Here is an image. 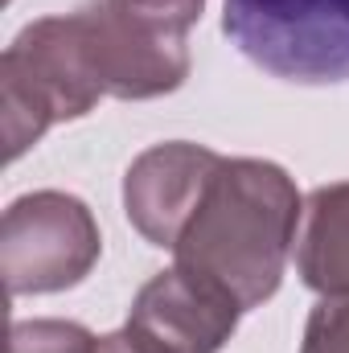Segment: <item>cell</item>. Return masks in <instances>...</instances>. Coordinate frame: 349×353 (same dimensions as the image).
I'll use <instances>...</instances> for the list:
<instances>
[{
  "instance_id": "cell-1",
  "label": "cell",
  "mask_w": 349,
  "mask_h": 353,
  "mask_svg": "<svg viewBox=\"0 0 349 353\" xmlns=\"http://www.w3.org/2000/svg\"><path fill=\"white\" fill-rule=\"evenodd\" d=\"M304 201L271 161L222 157L173 255L177 267L222 288L243 312L279 292Z\"/></svg>"
},
{
  "instance_id": "cell-2",
  "label": "cell",
  "mask_w": 349,
  "mask_h": 353,
  "mask_svg": "<svg viewBox=\"0 0 349 353\" xmlns=\"http://www.w3.org/2000/svg\"><path fill=\"white\" fill-rule=\"evenodd\" d=\"M99 99H107V90L90 58L83 17L66 12L25 25L0 58L4 161L12 165L29 152L54 123L83 119Z\"/></svg>"
},
{
  "instance_id": "cell-3",
  "label": "cell",
  "mask_w": 349,
  "mask_h": 353,
  "mask_svg": "<svg viewBox=\"0 0 349 353\" xmlns=\"http://www.w3.org/2000/svg\"><path fill=\"white\" fill-rule=\"evenodd\" d=\"M222 33L283 83H349V0H226Z\"/></svg>"
},
{
  "instance_id": "cell-4",
  "label": "cell",
  "mask_w": 349,
  "mask_h": 353,
  "mask_svg": "<svg viewBox=\"0 0 349 353\" xmlns=\"http://www.w3.org/2000/svg\"><path fill=\"white\" fill-rule=\"evenodd\" d=\"M99 222L74 193L37 189L17 197L0 222V275L8 296H50L83 283L99 263Z\"/></svg>"
},
{
  "instance_id": "cell-5",
  "label": "cell",
  "mask_w": 349,
  "mask_h": 353,
  "mask_svg": "<svg viewBox=\"0 0 349 353\" xmlns=\"http://www.w3.org/2000/svg\"><path fill=\"white\" fill-rule=\"evenodd\" d=\"M239 316L243 308L222 288L173 263L136 292L123 329L152 353H218Z\"/></svg>"
},
{
  "instance_id": "cell-6",
  "label": "cell",
  "mask_w": 349,
  "mask_h": 353,
  "mask_svg": "<svg viewBox=\"0 0 349 353\" xmlns=\"http://www.w3.org/2000/svg\"><path fill=\"white\" fill-rule=\"evenodd\" d=\"M218 165L222 157L214 148L189 140H169L140 152L123 176V210L140 239L173 251Z\"/></svg>"
},
{
  "instance_id": "cell-7",
  "label": "cell",
  "mask_w": 349,
  "mask_h": 353,
  "mask_svg": "<svg viewBox=\"0 0 349 353\" xmlns=\"http://www.w3.org/2000/svg\"><path fill=\"white\" fill-rule=\"evenodd\" d=\"M300 279L325 300L349 296V181H333L308 193L296 239Z\"/></svg>"
},
{
  "instance_id": "cell-8",
  "label": "cell",
  "mask_w": 349,
  "mask_h": 353,
  "mask_svg": "<svg viewBox=\"0 0 349 353\" xmlns=\"http://www.w3.org/2000/svg\"><path fill=\"white\" fill-rule=\"evenodd\" d=\"M103 8L119 25H128L132 33H140V37L181 41L185 46V37L197 25L206 0H103Z\"/></svg>"
},
{
  "instance_id": "cell-9",
  "label": "cell",
  "mask_w": 349,
  "mask_h": 353,
  "mask_svg": "<svg viewBox=\"0 0 349 353\" xmlns=\"http://www.w3.org/2000/svg\"><path fill=\"white\" fill-rule=\"evenodd\" d=\"M103 337L74 321H17L8 333V353H99Z\"/></svg>"
},
{
  "instance_id": "cell-10",
  "label": "cell",
  "mask_w": 349,
  "mask_h": 353,
  "mask_svg": "<svg viewBox=\"0 0 349 353\" xmlns=\"http://www.w3.org/2000/svg\"><path fill=\"white\" fill-rule=\"evenodd\" d=\"M300 353H349V296L312 308Z\"/></svg>"
},
{
  "instance_id": "cell-11",
  "label": "cell",
  "mask_w": 349,
  "mask_h": 353,
  "mask_svg": "<svg viewBox=\"0 0 349 353\" xmlns=\"http://www.w3.org/2000/svg\"><path fill=\"white\" fill-rule=\"evenodd\" d=\"M99 353H152V350H144L128 329L123 333H111V337H103V345H99Z\"/></svg>"
}]
</instances>
